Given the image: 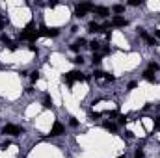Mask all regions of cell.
Here are the masks:
<instances>
[{"mask_svg":"<svg viewBox=\"0 0 160 158\" xmlns=\"http://www.w3.org/2000/svg\"><path fill=\"white\" fill-rule=\"evenodd\" d=\"M22 126H19V125H6L2 129V134H8V136H21L22 134Z\"/></svg>","mask_w":160,"mask_h":158,"instance_id":"cell-1","label":"cell"},{"mask_svg":"<svg viewBox=\"0 0 160 158\" xmlns=\"http://www.w3.org/2000/svg\"><path fill=\"white\" fill-rule=\"evenodd\" d=\"M63 80H65L67 84H73L74 80H88V76H84L80 71H71V73H67L63 76Z\"/></svg>","mask_w":160,"mask_h":158,"instance_id":"cell-2","label":"cell"},{"mask_svg":"<svg viewBox=\"0 0 160 158\" xmlns=\"http://www.w3.org/2000/svg\"><path fill=\"white\" fill-rule=\"evenodd\" d=\"M60 32L58 28H47V26H41L37 32V37H56Z\"/></svg>","mask_w":160,"mask_h":158,"instance_id":"cell-3","label":"cell"},{"mask_svg":"<svg viewBox=\"0 0 160 158\" xmlns=\"http://www.w3.org/2000/svg\"><path fill=\"white\" fill-rule=\"evenodd\" d=\"M93 4H78L76 6V11H74V15H76V17H84V15H86L88 11H93Z\"/></svg>","mask_w":160,"mask_h":158,"instance_id":"cell-4","label":"cell"},{"mask_svg":"<svg viewBox=\"0 0 160 158\" xmlns=\"http://www.w3.org/2000/svg\"><path fill=\"white\" fill-rule=\"evenodd\" d=\"M106 28H108V24H104V26H101V24H99V22H89L88 24V30H89V32H106Z\"/></svg>","mask_w":160,"mask_h":158,"instance_id":"cell-5","label":"cell"},{"mask_svg":"<svg viewBox=\"0 0 160 158\" xmlns=\"http://www.w3.org/2000/svg\"><path fill=\"white\" fill-rule=\"evenodd\" d=\"M63 125L60 123V121H56V123L52 125V129H51V136H60V134H63Z\"/></svg>","mask_w":160,"mask_h":158,"instance_id":"cell-6","label":"cell"},{"mask_svg":"<svg viewBox=\"0 0 160 158\" xmlns=\"http://www.w3.org/2000/svg\"><path fill=\"white\" fill-rule=\"evenodd\" d=\"M0 41H2L4 45H6V47H8L9 50H17V43H13L11 39L8 37V35H4V34H2V35H0Z\"/></svg>","mask_w":160,"mask_h":158,"instance_id":"cell-7","label":"cell"},{"mask_svg":"<svg viewBox=\"0 0 160 158\" xmlns=\"http://www.w3.org/2000/svg\"><path fill=\"white\" fill-rule=\"evenodd\" d=\"M93 11L97 13L99 17H106V15L110 13V9H108V8H104V6H95V8H93Z\"/></svg>","mask_w":160,"mask_h":158,"instance_id":"cell-8","label":"cell"},{"mask_svg":"<svg viewBox=\"0 0 160 158\" xmlns=\"http://www.w3.org/2000/svg\"><path fill=\"white\" fill-rule=\"evenodd\" d=\"M110 24H112V26H127L128 22H127V19H123V17H114Z\"/></svg>","mask_w":160,"mask_h":158,"instance_id":"cell-9","label":"cell"},{"mask_svg":"<svg viewBox=\"0 0 160 158\" xmlns=\"http://www.w3.org/2000/svg\"><path fill=\"white\" fill-rule=\"evenodd\" d=\"M84 45H86V39H82V37H80V39H78V41H74V43L71 45V48L74 50V52H78V50H80V48H82V47H84Z\"/></svg>","mask_w":160,"mask_h":158,"instance_id":"cell-10","label":"cell"},{"mask_svg":"<svg viewBox=\"0 0 160 158\" xmlns=\"http://www.w3.org/2000/svg\"><path fill=\"white\" fill-rule=\"evenodd\" d=\"M104 129L110 130V132H116V130H117V125H114V123H104Z\"/></svg>","mask_w":160,"mask_h":158,"instance_id":"cell-11","label":"cell"},{"mask_svg":"<svg viewBox=\"0 0 160 158\" xmlns=\"http://www.w3.org/2000/svg\"><path fill=\"white\" fill-rule=\"evenodd\" d=\"M43 106H45V108H52V99H51V97H45V100H43Z\"/></svg>","mask_w":160,"mask_h":158,"instance_id":"cell-12","label":"cell"},{"mask_svg":"<svg viewBox=\"0 0 160 158\" xmlns=\"http://www.w3.org/2000/svg\"><path fill=\"white\" fill-rule=\"evenodd\" d=\"M149 71H151V73H156V71L160 69V65L158 63H154V62H151V63H149V67H147Z\"/></svg>","mask_w":160,"mask_h":158,"instance_id":"cell-13","label":"cell"},{"mask_svg":"<svg viewBox=\"0 0 160 158\" xmlns=\"http://www.w3.org/2000/svg\"><path fill=\"white\" fill-rule=\"evenodd\" d=\"M91 62H93L95 65H99V63L102 62V56H101V54H93V60H91Z\"/></svg>","mask_w":160,"mask_h":158,"instance_id":"cell-14","label":"cell"},{"mask_svg":"<svg viewBox=\"0 0 160 158\" xmlns=\"http://www.w3.org/2000/svg\"><path fill=\"white\" fill-rule=\"evenodd\" d=\"M143 74H145V78L149 80V82H154V76H153L154 73H151V71H149V69H147V71H145V73H143Z\"/></svg>","mask_w":160,"mask_h":158,"instance_id":"cell-15","label":"cell"},{"mask_svg":"<svg viewBox=\"0 0 160 158\" xmlns=\"http://www.w3.org/2000/svg\"><path fill=\"white\" fill-rule=\"evenodd\" d=\"M112 9H114L116 13H123V11H125V6H121V4H116V6H114Z\"/></svg>","mask_w":160,"mask_h":158,"instance_id":"cell-16","label":"cell"},{"mask_svg":"<svg viewBox=\"0 0 160 158\" xmlns=\"http://www.w3.org/2000/svg\"><path fill=\"white\" fill-rule=\"evenodd\" d=\"M30 80H32V82H34V84H36V82H37V80H39V73H37V71H34V73H32V74H30Z\"/></svg>","mask_w":160,"mask_h":158,"instance_id":"cell-17","label":"cell"},{"mask_svg":"<svg viewBox=\"0 0 160 158\" xmlns=\"http://www.w3.org/2000/svg\"><path fill=\"white\" fill-rule=\"evenodd\" d=\"M89 47H91L93 50H99V48H101V43H99V41H91V43H89Z\"/></svg>","mask_w":160,"mask_h":158,"instance_id":"cell-18","label":"cell"},{"mask_svg":"<svg viewBox=\"0 0 160 158\" xmlns=\"http://www.w3.org/2000/svg\"><path fill=\"white\" fill-rule=\"evenodd\" d=\"M134 158H145V156H143V149H136V152H134Z\"/></svg>","mask_w":160,"mask_h":158,"instance_id":"cell-19","label":"cell"},{"mask_svg":"<svg viewBox=\"0 0 160 158\" xmlns=\"http://www.w3.org/2000/svg\"><path fill=\"white\" fill-rule=\"evenodd\" d=\"M117 123L119 125H125V123H127V115H119L117 117Z\"/></svg>","mask_w":160,"mask_h":158,"instance_id":"cell-20","label":"cell"},{"mask_svg":"<svg viewBox=\"0 0 160 158\" xmlns=\"http://www.w3.org/2000/svg\"><path fill=\"white\" fill-rule=\"evenodd\" d=\"M128 4H131V6H142V0H131V2H128Z\"/></svg>","mask_w":160,"mask_h":158,"instance_id":"cell-21","label":"cell"},{"mask_svg":"<svg viewBox=\"0 0 160 158\" xmlns=\"http://www.w3.org/2000/svg\"><path fill=\"white\" fill-rule=\"evenodd\" d=\"M28 48H30V52H34V54H37V52H39L36 45H28Z\"/></svg>","mask_w":160,"mask_h":158,"instance_id":"cell-22","label":"cell"},{"mask_svg":"<svg viewBox=\"0 0 160 158\" xmlns=\"http://www.w3.org/2000/svg\"><path fill=\"white\" fill-rule=\"evenodd\" d=\"M95 78H104V73H102V71H95Z\"/></svg>","mask_w":160,"mask_h":158,"instance_id":"cell-23","label":"cell"},{"mask_svg":"<svg viewBox=\"0 0 160 158\" xmlns=\"http://www.w3.org/2000/svg\"><path fill=\"white\" fill-rule=\"evenodd\" d=\"M73 62H74V63H82V62H84V58H82V56H76Z\"/></svg>","mask_w":160,"mask_h":158,"instance_id":"cell-24","label":"cell"},{"mask_svg":"<svg viewBox=\"0 0 160 158\" xmlns=\"http://www.w3.org/2000/svg\"><path fill=\"white\" fill-rule=\"evenodd\" d=\"M69 123H71V126H76V125H78V121L74 119V117H71V121H69Z\"/></svg>","mask_w":160,"mask_h":158,"instance_id":"cell-25","label":"cell"},{"mask_svg":"<svg viewBox=\"0 0 160 158\" xmlns=\"http://www.w3.org/2000/svg\"><path fill=\"white\" fill-rule=\"evenodd\" d=\"M6 28V21H2V19H0V30H4Z\"/></svg>","mask_w":160,"mask_h":158,"instance_id":"cell-26","label":"cell"},{"mask_svg":"<svg viewBox=\"0 0 160 158\" xmlns=\"http://www.w3.org/2000/svg\"><path fill=\"white\" fill-rule=\"evenodd\" d=\"M89 117H91V119H99V117H101V114H91Z\"/></svg>","mask_w":160,"mask_h":158,"instance_id":"cell-27","label":"cell"},{"mask_svg":"<svg viewBox=\"0 0 160 158\" xmlns=\"http://www.w3.org/2000/svg\"><path fill=\"white\" fill-rule=\"evenodd\" d=\"M154 126H156V129H160V117L156 119V123H154Z\"/></svg>","mask_w":160,"mask_h":158,"instance_id":"cell-28","label":"cell"}]
</instances>
